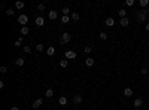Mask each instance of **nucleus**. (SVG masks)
Listing matches in <instances>:
<instances>
[{"label": "nucleus", "instance_id": "nucleus-28", "mask_svg": "<svg viewBox=\"0 0 149 110\" xmlns=\"http://www.w3.org/2000/svg\"><path fill=\"white\" fill-rule=\"evenodd\" d=\"M21 43H22V36H20V37H18V40L15 42V46H21Z\"/></svg>", "mask_w": 149, "mask_h": 110}, {"label": "nucleus", "instance_id": "nucleus-8", "mask_svg": "<svg viewBox=\"0 0 149 110\" xmlns=\"http://www.w3.org/2000/svg\"><path fill=\"white\" fill-rule=\"evenodd\" d=\"M34 24H36V25H37V27H42V25H43V24H45V19H43V18H42V16H37V18H36V19H34Z\"/></svg>", "mask_w": 149, "mask_h": 110}, {"label": "nucleus", "instance_id": "nucleus-23", "mask_svg": "<svg viewBox=\"0 0 149 110\" xmlns=\"http://www.w3.org/2000/svg\"><path fill=\"white\" fill-rule=\"evenodd\" d=\"M43 49H45V46H43L42 43H37V45H36V51H37V52H42Z\"/></svg>", "mask_w": 149, "mask_h": 110}, {"label": "nucleus", "instance_id": "nucleus-5", "mask_svg": "<svg viewBox=\"0 0 149 110\" xmlns=\"http://www.w3.org/2000/svg\"><path fill=\"white\" fill-rule=\"evenodd\" d=\"M104 25H106V27H113V25H115V19H113L112 16H109V18H106V21H104Z\"/></svg>", "mask_w": 149, "mask_h": 110}, {"label": "nucleus", "instance_id": "nucleus-1", "mask_svg": "<svg viewBox=\"0 0 149 110\" xmlns=\"http://www.w3.org/2000/svg\"><path fill=\"white\" fill-rule=\"evenodd\" d=\"M148 13H149V12L145 11V9H143V11H139V13H137V21H139V22H145L146 18H148Z\"/></svg>", "mask_w": 149, "mask_h": 110}, {"label": "nucleus", "instance_id": "nucleus-19", "mask_svg": "<svg viewBox=\"0 0 149 110\" xmlns=\"http://www.w3.org/2000/svg\"><path fill=\"white\" fill-rule=\"evenodd\" d=\"M58 103H60L61 106H66V104H67V98H66V97H60Z\"/></svg>", "mask_w": 149, "mask_h": 110}, {"label": "nucleus", "instance_id": "nucleus-9", "mask_svg": "<svg viewBox=\"0 0 149 110\" xmlns=\"http://www.w3.org/2000/svg\"><path fill=\"white\" fill-rule=\"evenodd\" d=\"M73 103H75V104H81V103H82V97H81L79 94L73 95Z\"/></svg>", "mask_w": 149, "mask_h": 110}, {"label": "nucleus", "instance_id": "nucleus-7", "mask_svg": "<svg viewBox=\"0 0 149 110\" xmlns=\"http://www.w3.org/2000/svg\"><path fill=\"white\" fill-rule=\"evenodd\" d=\"M42 103H43V100H42V98L34 100V101H33V109H39V107L42 106Z\"/></svg>", "mask_w": 149, "mask_h": 110}, {"label": "nucleus", "instance_id": "nucleus-21", "mask_svg": "<svg viewBox=\"0 0 149 110\" xmlns=\"http://www.w3.org/2000/svg\"><path fill=\"white\" fill-rule=\"evenodd\" d=\"M24 63H25L24 58H18V60L15 61V64H16V65H20V67H21V65H24Z\"/></svg>", "mask_w": 149, "mask_h": 110}, {"label": "nucleus", "instance_id": "nucleus-15", "mask_svg": "<svg viewBox=\"0 0 149 110\" xmlns=\"http://www.w3.org/2000/svg\"><path fill=\"white\" fill-rule=\"evenodd\" d=\"M94 63H95V61L92 60L91 57H88V58H86V60H85V64L88 65V67H92V65H94Z\"/></svg>", "mask_w": 149, "mask_h": 110}, {"label": "nucleus", "instance_id": "nucleus-10", "mask_svg": "<svg viewBox=\"0 0 149 110\" xmlns=\"http://www.w3.org/2000/svg\"><path fill=\"white\" fill-rule=\"evenodd\" d=\"M124 95H125L127 98H130L131 95H133V89H131V88H128V86H127V88L124 89Z\"/></svg>", "mask_w": 149, "mask_h": 110}, {"label": "nucleus", "instance_id": "nucleus-4", "mask_svg": "<svg viewBox=\"0 0 149 110\" xmlns=\"http://www.w3.org/2000/svg\"><path fill=\"white\" fill-rule=\"evenodd\" d=\"M75 58H76L75 51H66V60H75Z\"/></svg>", "mask_w": 149, "mask_h": 110}, {"label": "nucleus", "instance_id": "nucleus-16", "mask_svg": "<svg viewBox=\"0 0 149 110\" xmlns=\"http://www.w3.org/2000/svg\"><path fill=\"white\" fill-rule=\"evenodd\" d=\"M46 54H48L49 57H52V55L55 54V48H54V46H49V48L46 49Z\"/></svg>", "mask_w": 149, "mask_h": 110}, {"label": "nucleus", "instance_id": "nucleus-18", "mask_svg": "<svg viewBox=\"0 0 149 110\" xmlns=\"http://www.w3.org/2000/svg\"><path fill=\"white\" fill-rule=\"evenodd\" d=\"M24 6H25L24 2H16V3H15V7H16V9H24Z\"/></svg>", "mask_w": 149, "mask_h": 110}, {"label": "nucleus", "instance_id": "nucleus-34", "mask_svg": "<svg viewBox=\"0 0 149 110\" xmlns=\"http://www.w3.org/2000/svg\"><path fill=\"white\" fill-rule=\"evenodd\" d=\"M140 73H142V74H145V76H146V74H148L149 71H148V69H145V67H143V69L140 70Z\"/></svg>", "mask_w": 149, "mask_h": 110}, {"label": "nucleus", "instance_id": "nucleus-12", "mask_svg": "<svg viewBox=\"0 0 149 110\" xmlns=\"http://www.w3.org/2000/svg\"><path fill=\"white\" fill-rule=\"evenodd\" d=\"M45 97H46V98L54 97V89H52V88H48V89H46V92H45Z\"/></svg>", "mask_w": 149, "mask_h": 110}, {"label": "nucleus", "instance_id": "nucleus-27", "mask_svg": "<svg viewBox=\"0 0 149 110\" xmlns=\"http://www.w3.org/2000/svg\"><path fill=\"white\" fill-rule=\"evenodd\" d=\"M148 5H149L148 0H140V6H142V7H146Z\"/></svg>", "mask_w": 149, "mask_h": 110}, {"label": "nucleus", "instance_id": "nucleus-36", "mask_svg": "<svg viewBox=\"0 0 149 110\" xmlns=\"http://www.w3.org/2000/svg\"><path fill=\"white\" fill-rule=\"evenodd\" d=\"M9 110H20V109H18V107H16V106H14V107H11Z\"/></svg>", "mask_w": 149, "mask_h": 110}, {"label": "nucleus", "instance_id": "nucleus-35", "mask_svg": "<svg viewBox=\"0 0 149 110\" xmlns=\"http://www.w3.org/2000/svg\"><path fill=\"white\" fill-rule=\"evenodd\" d=\"M6 71H7V69H6L5 65H2V67H0V73H6Z\"/></svg>", "mask_w": 149, "mask_h": 110}, {"label": "nucleus", "instance_id": "nucleus-31", "mask_svg": "<svg viewBox=\"0 0 149 110\" xmlns=\"http://www.w3.org/2000/svg\"><path fill=\"white\" fill-rule=\"evenodd\" d=\"M84 51H85V54H90L91 51H92V48H91V46H85V48H84Z\"/></svg>", "mask_w": 149, "mask_h": 110}, {"label": "nucleus", "instance_id": "nucleus-22", "mask_svg": "<svg viewBox=\"0 0 149 110\" xmlns=\"http://www.w3.org/2000/svg\"><path fill=\"white\" fill-rule=\"evenodd\" d=\"M60 65L63 67V69H66V67L69 65V60H61V61H60Z\"/></svg>", "mask_w": 149, "mask_h": 110}, {"label": "nucleus", "instance_id": "nucleus-37", "mask_svg": "<svg viewBox=\"0 0 149 110\" xmlns=\"http://www.w3.org/2000/svg\"><path fill=\"white\" fill-rule=\"evenodd\" d=\"M146 30H148V31H149V24H146Z\"/></svg>", "mask_w": 149, "mask_h": 110}, {"label": "nucleus", "instance_id": "nucleus-38", "mask_svg": "<svg viewBox=\"0 0 149 110\" xmlns=\"http://www.w3.org/2000/svg\"><path fill=\"white\" fill-rule=\"evenodd\" d=\"M148 80H149V74H148Z\"/></svg>", "mask_w": 149, "mask_h": 110}, {"label": "nucleus", "instance_id": "nucleus-17", "mask_svg": "<svg viewBox=\"0 0 149 110\" xmlns=\"http://www.w3.org/2000/svg\"><path fill=\"white\" fill-rule=\"evenodd\" d=\"M118 15L121 16V19H122V18H127V11H125V9H119V11H118Z\"/></svg>", "mask_w": 149, "mask_h": 110}, {"label": "nucleus", "instance_id": "nucleus-25", "mask_svg": "<svg viewBox=\"0 0 149 110\" xmlns=\"http://www.w3.org/2000/svg\"><path fill=\"white\" fill-rule=\"evenodd\" d=\"M45 6H46V3H39L37 5V11H40V12L45 11Z\"/></svg>", "mask_w": 149, "mask_h": 110}, {"label": "nucleus", "instance_id": "nucleus-14", "mask_svg": "<svg viewBox=\"0 0 149 110\" xmlns=\"http://www.w3.org/2000/svg\"><path fill=\"white\" fill-rule=\"evenodd\" d=\"M142 104H143V100H142V98H136V100H134V103H133V106H134V107H140Z\"/></svg>", "mask_w": 149, "mask_h": 110}, {"label": "nucleus", "instance_id": "nucleus-3", "mask_svg": "<svg viewBox=\"0 0 149 110\" xmlns=\"http://www.w3.org/2000/svg\"><path fill=\"white\" fill-rule=\"evenodd\" d=\"M18 22L22 25V27H25V24L28 22V16H27V15H20V16H18Z\"/></svg>", "mask_w": 149, "mask_h": 110}, {"label": "nucleus", "instance_id": "nucleus-20", "mask_svg": "<svg viewBox=\"0 0 149 110\" xmlns=\"http://www.w3.org/2000/svg\"><path fill=\"white\" fill-rule=\"evenodd\" d=\"M79 18H81V15L78 13V12H73V13H72V19H73V21H79Z\"/></svg>", "mask_w": 149, "mask_h": 110}, {"label": "nucleus", "instance_id": "nucleus-26", "mask_svg": "<svg viewBox=\"0 0 149 110\" xmlns=\"http://www.w3.org/2000/svg\"><path fill=\"white\" fill-rule=\"evenodd\" d=\"M61 22L67 24V22H69V15H63V16H61Z\"/></svg>", "mask_w": 149, "mask_h": 110}, {"label": "nucleus", "instance_id": "nucleus-32", "mask_svg": "<svg viewBox=\"0 0 149 110\" xmlns=\"http://www.w3.org/2000/svg\"><path fill=\"white\" fill-rule=\"evenodd\" d=\"M69 7H63V11H61V13H63V15H69Z\"/></svg>", "mask_w": 149, "mask_h": 110}, {"label": "nucleus", "instance_id": "nucleus-29", "mask_svg": "<svg viewBox=\"0 0 149 110\" xmlns=\"http://www.w3.org/2000/svg\"><path fill=\"white\" fill-rule=\"evenodd\" d=\"M14 13H15V11H14V9H11V7H9V9L6 11V15H7V16H12Z\"/></svg>", "mask_w": 149, "mask_h": 110}, {"label": "nucleus", "instance_id": "nucleus-39", "mask_svg": "<svg viewBox=\"0 0 149 110\" xmlns=\"http://www.w3.org/2000/svg\"><path fill=\"white\" fill-rule=\"evenodd\" d=\"M148 18H149V13H148Z\"/></svg>", "mask_w": 149, "mask_h": 110}, {"label": "nucleus", "instance_id": "nucleus-11", "mask_svg": "<svg viewBox=\"0 0 149 110\" xmlns=\"http://www.w3.org/2000/svg\"><path fill=\"white\" fill-rule=\"evenodd\" d=\"M119 24H121V27H128L130 19H128V18H122V19L119 21Z\"/></svg>", "mask_w": 149, "mask_h": 110}, {"label": "nucleus", "instance_id": "nucleus-33", "mask_svg": "<svg viewBox=\"0 0 149 110\" xmlns=\"http://www.w3.org/2000/svg\"><path fill=\"white\" fill-rule=\"evenodd\" d=\"M24 52H27V54L31 52V48H30V46H24Z\"/></svg>", "mask_w": 149, "mask_h": 110}, {"label": "nucleus", "instance_id": "nucleus-13", "mask_svg": "<svg viewBox=\"0 0 149 110\" xmlns=\"http://www.w3.org/2000/svg\"><path fill=\"white\" fill-rule=\"evenodd\" d=\"M28 33H30V28L27 25H25V27H21V36H27Z\"/></svg>", "mask_w": 149, "mask_h": 110}, {"label": "nucleus", "instance_id": "nucleus-24", "mask_svg": "<svg viewBox=\"0 0 149 110\" xmlns=\"http://www.w3.org/2000/svg\"><path fill=\"white\" fill-rule=\"evenodd\" d=\"M125 6H127V7L134 6V0H125Z\"/></svg>", "mask_w": 149, "mask_h": 110}, {"label": "nucleus", "instance_id": "nucleus-2", "mask_svg": "<svg viewBox=\"0 0 149 110\" xmlns=\"http://www.w3.org/2000/svg\"><path fill=\"white\" fill-rule=\"evenodd\" d=\"M70 39H72V36H70L69 33H63L61 37H60V42H61V43H69Z\"/></svg>", "mask_w": 149, "mask_h": 110}, {"label": "nucleus", "instance_id": "nucleus-6", "mask_svg": "<svg viewBox=\"0 0 149 110\" xmlns=\"http://www.w3.org/2000/svg\"><path fill=\"white\" fill-rule=\"evenodd\" d=\"M57 16H58V12H57V11H49V13H48V18H49L51 21L57 19Z\"/></svg>", "mask_w": 149, "mask_h": 110}, {"label": "nucleus", "instance_id": "nucleus-30", "mask_svg": "<svg viewBox=\"0 0 149 110\" xmlns=\"http://www.w3.org/2000/svg\"><path fill=\"white\" fill-rule=\"evenodd\" d=\"M100 39H101V40H106V39H107V34H106L104 31H101V33H100Z\"/></svg>", "mask_w": 149, "mask_h": 110}]
</instances>
